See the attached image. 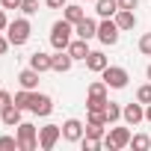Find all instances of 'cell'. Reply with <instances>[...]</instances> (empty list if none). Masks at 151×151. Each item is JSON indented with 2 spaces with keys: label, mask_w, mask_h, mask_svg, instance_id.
I'll use <instances>...</instances> for the list:
<instances>
[{
  "label": "cell",
  "mask_w": 151,
  "mask_h": 151,
  "mask_svg": "<svg viewBox=\"0 0 151 151\" xmlns=\"http://www.w3.org/2000/svg\"><path fill=\"white\" fill-rule=\"evenodd\" d=\"M71 39H74V24H68L65 18L50 27V47L53 50H68Z\"/></svg>",
  "instance_id": "cell-1"
},
{
  "label": "cell",
  "mask_w": 151,
  "mask_h": 151,
  "mask_svg": "<svg viewBox=\"0 0 151 151\" xmlns=\"http://www.w3.org/2000/svg\"><path fill=\"white\" fill-rule=\"evenodd\" d=\"M30 33H33V27H30L27 18H15V21H9V27H6V36H9V42H12L15 47L27 45V42H30Z\"/></svg>",
  "instance_id": "cell-2"
},
{
  "label": "cell",
  "mask_w": 151,
  "mask_h": 151,
  "mask_svg": "<svg viewBox=\"0 0 151 151\" xmlns=\"http://www.w3.org/2000/svg\"><path fill=\"white\" fill-rule=\"evenodd\" d=\"M107 83L104 80H95V83H89V92H86V110H104L107 107Z\"/></svg>",
  "instance_id": "cell-3"
},
{
  "label": "cell",
  "mask_w": 151,
  "mask_h": 151,
  "mask_svg": "<svg viewBox=\"0 0 151 151\" xmlns=\"http://www.w3.org/2000/svg\"><path fill=\"white\" fill-rule=\"evenodd\" d=\"M39 148V127L30 122L18 124V151H36Z\"/></svg>",
  "instance_id": "cell-4"
},
{
  "label": "cell",
  "mask_w": 151,
  "mask_h": 151,
  "mask_svg": "<svg viewBox=\"0 0 151 151\" xmlns=\"http://www.w3.org/2000/svg\"><path fill=\"white\" fill-rule=\"evenodd\" d=\"M119 39H122V30H119L116 18H104L98 24V42L107 45V47H113V45H119Z\"/></svg>",
  "instance_id": "cell-5"
},
{
  "label": "cell",
  "mask_w": 151,
  "mask_h": 151,
  "mask_svg": "<svg viewBox=\"0 0 151 151\" xmlns=\"http://www.w3.org/2000/svg\"><path fill=\"white\" fill-rule=\"evenodd\" d=\"M130 136H133V133H130L127 127H110V133L101 139V145L110 148V151H119V148H127V145H130Z\"/></svg>",
  "instance_id": "cell-6"
},
{
  "label": "cell",
  "mask_w": 151,
  "mask_h": 151,
  "mask_svg": "<svg viewBox=\"0 0 151 151\" xmlns=\"http://www.w3.org/2000/svg\"><path fill=\"white\" fill-rule=\"evenodd\" d=\"M101 77H104V83H107L110 89H124L127 80H130V74H127L122 65H107V68L101 71Z\"/></svg>",
  "instance_id": "cell-7"
},
{
  "label": "cell",
  "mask_w": 151,
  "mask_h": 151,
  "mask_svg": "<svg viewBox=\"0 0 151 151\" xmlns=\"http://www.w3.org/2000/svg\"><path fill=\"white\" fill-rule=\"evenodd\" d=\"M59 136H62V124H45V127H39V148L50 151L59 142Z\"/></svg>",
  "instance_id": "cell-8"
},
{
  "label": "cell",
  "mask_w": 151,
  "mask_h": 151,
  "mask_svg": "<svg viewBox=\"0 0 151 151\" xmlns=\"http://www.w3.org/2000/svg\"><path fill=\"white\" fill-rule=\"evenodd\" d=\"M30 113H33V116H50V113H53V98L45 95V92H33Z\"/></svg>",
  "instance_id": "cell-9"
},
{
  "label": "cell",
  "mask_w": 151,
  "mask_h": 151,
  "mask_svg": "<svg viewBox=\"0 0 151 151\" xmlns=\"http://www.w3.org/2000/svg\"><path fill=\"white\" fill-rule=\"evenodd\" d=\"M83 133H86V124H83L80 119H68V122L62 124V139H65V142H80Z\"/></svg>",
  "instance_id": "cell-10"
},
{
  "label": "cell",
  "mask_w": 151,
  "mask_h": 151,
  "mask_svg": "<svg viewBox=\"0 0 151 151\" xmlns=\"http://www.w3.org/2000/svg\"><path fill=\"white\" fill-rule=\"evenodd\" d=\"M122 119H124L130 127L139 124V122L145 119V104H139V101H136V104H124V107H122Z\"/></svg>",
  "instance_id": "cell-11"
},
{
  "label": "cell",
  "mask_w": 151,
  "mask_h": 151,
  "mask_svg": "<svg viewBox=\"0 0 151 151\" xmlns=\"http://www.w3.org/2000/svg\"><path fill=\"white\" fill-rule=\"evenodd\" d=\"M74 36H80V39H98V21H92V18H83L80 24H74Z\"/></svg>",
  "instance_id": "cell-12"
},
{
  "label": "cell",
  "mask_w": 151,
  "mask_h": 151,
  "mask_svg": "<svg viewBox=\"0 0 151 151\" xmlns=\"http://www.w3.org/2000/svg\"><path fill=\"white\" fill-rule=\"evenodd\" d=\"M39 77H42V71H36V68H24V71L18 74V83H21V89L36 92V89H39Z\"/></svg>",
  "instance_id": "cell-13"
},
{
  "label": "cell",
  "mask_w": 151,
  "mask_h": 151,
  "mask_svg": "<svg viewBox=\"0 0 151 151\" xmlns=\"http://www.w3.org/2000/svg\"><path fill=\"white\" fill-rule=\"evenodd\" d=\"M107 65H110V59L104 56V50H89V56H86V68H89V71L101 74Z\"/></svg>",
  "instance_id": "cell-14"
},
{
  "label": "cell",
  "mask_w": 151,
  "mask_h": 151,
  "mask_svg": "<svg viewBox=\"0 0 151 151\" xmlns=\"http://www.w3.org/2000/svg\"><path fill=\"white\" fill-rule=\"evenodd\" d=\"M113 18H116V24H119V30H122V33L136 27V12H133V9H119Z\"/></svg>",
  "instance_id": "cell-15"
},
{
  "label": "cell",
  "mask_w": 151,
  "mask_h": 151,
  "mask_svg": "<svg viewBox=\"0 0 151 151\" xmlns=\"http://www.w3.org/2000/svg\"><path fill=\"white\" fill-rule=\"evenodd\" d=\"M30 68H36V71H53V56H47V53H42V50H36L33 56H30Z\"/></svg>",
  "instance_id": "cell-16"
},
{
  "label": "cell",
  "mask_w": 151,
  "mask_h": 151,
  "mask_svg": "<svg viewBox=\"0 0 151 151\" xmlns=\"http://www.w3.org/2000/svg\"><path fill=\"white\" fill-rule=\"evenodd\" d=\"M71 65H74V56H71L68 50H56V56H53V71H56V74H65V71H71Z\"/></svg>",
  "instance_id": "cell-17"
},
{
  "label": "cell",
  "mask_w": 151,
  "mask_h": 151,
  "mask_svg": "<svg viewBox=\"0 0 151 151\" xmlns=\"http://www.w3.org/2000/svg\"><path fill=\"white\" fill-rule=\"evenodd\" d=\"M68 53H71L74 59H83V62H86V56H89V42H86V39H80V36H77V39H71Z\"/></svg>",
  "instance_id": "cell-18"
},
{
  "label": "cell",
  "mask_w": 151,
  "mask_h": 151,
  "mask_svg": "<svg viewBox=\"0 0 151 151\" xmlns=\"http://www.w3.org/2000/svg\"><path fill=\"white\" fill-rule=\"evenodd\" d=\"M21 113H24L21 107L9 104V107H6L3 113H0V119H3V124H6V127H18V124H21Z\"/></svg>",
  "instance_id": "cell-19"
},
{
  "label": "cell",
  "mask_w": 151,
  "mask_h": 151,
  "mask_svg": "<svg viewBox=\"0 0 151 151\" xmlns=\"http://www.w3.org/2000/svg\"><path fill=\"white\" fill-rule=\"evenodd\" d=\"M95 9L101 18H113L119 12V0H95Z\"/></svg>",
  "instance_id": "cell-20"
},
{
  "label": "cell",
  "mask_w": 151,
  "mask_h": 151,
  "mask_svg": "<svg viewBox=\"0 0 151 151\" xmlns=\"http://www.w3.org/2000/svg\"><path fill=\"white\" fill-rule=\"evenodd\" d=\"M62 18H65L68 24H80V21L86 18V9H83V6H77V3H68V6H65V15H62Z\"/></svg>",
  "instance_id": "cell-21"
},
{
  "label": "cell",
  "mask_w": 151,
  "mask_h": 151,
  "mask_svg": "<svg viewBox=\"0 0 151 151\" xmlns=\"http://www.w3.org/2000/svg\"><path fill=\"white\" fill-rule=\"evenodd\" d=\"M104 116H107V124H116V122L122 119V104H116V101H107V107H104Z\"/></svg>",
  "instance_id": "cell-22"
},
{
  "label": "cell",
  "mask_w": 151,
  "mask_h": 151,
  "mask_svg": "<svg viewBox=\"0 0 151 151\" xmlns=\"http://www.w3.org/2000/svg\"><path fill=\"white\" fill-rule=\"evenodd\" d=\"M130 148H133V151H148V148H151V136L133 133V136H130Z\"/></svg>",
  "instance_id": "cell-23"
},
{
  "label": "cell",
  "mask_w": 151,
  "mask_h": 151,
  "mask_svg": "<svg viewBox=\"0 0 151 151\" xmlns=\"http://www.w3.org/2000/svg\"><path fill=\"white\" fill-rule=\"evenodd\" d=\"M30 101H33V92H30V89H21V92L12 98V104L21 107V110H30Z\"/></svg>",
  "instance_id": "cell-24"
},
{
  "label": "cell",
  "mask_w": 151,
  "mask_h": 151,
  "mask_svg": "<svg viewBox=\"0 0 151 151\" xmlns=\"http://www.w3.org/2000/svg\"><path fill=\"white\" fill-rule=\"evenodd\" d=\"M104 130H107V124H95V122H86V133H83V136H92V139H104Z\"/></svg>",
  "instance_id": "cell-25"
},
{
  "label": "cell",
  "mask_w": 151,
  "mask_h": 151,
  "mask_svg": "<svg viewBox=\"0 0 151 151\" xmlns=\"http://www.w3.org/2000/svg\"><path fill=\"white\" fill-rule=\"evenodd\" d=\"M136 101L139 104H151V83H145V86L136 89Z\"/></svg>",
  "instance_id": "cell-26"
},
{
  "label": "cell",
  "mask_w": 151,
  "mask_h": 151,
  "mask_svg": "<svg viewBox=\"0 0 151 151\" xmlns=\"http://www.w3.org/2000/svg\"><path fill=\"white\" fill-rule=\"evenodd\" d=\"M21 12L24 15H36L39 12V0H21Z\"/></svg>",
  "instance_id": "cell-27"
},
{
  "label": "cell",
  "mask_w": 151,
  "mask_h": 151,
  "mask_svg": "<svg viewBox=\"0 0 151 151\" xmlns=\"http://www.w3.org/2000/svg\"><path fill=\"white\" fill-rule=\"evenodd\" d=\"M80 145H83L86 151H98V148H104V145H101V139H92V136H83V139H80Z\"/></svg>",
  "instance_id": "cell-28"
},
{
  "label": "cell",
  "mask_w": 151,
  "mask_h": 151,
  "mask_svg": "<svg viewBox=\"0 0 151 151\" xmlns=\"http://www.w3.org/2000/svg\"><path fill=\"white\" fill-rule=\"evenodd\" d=\"M139 50H142L145 56H151V33H145V36L139 39Z\"/></svg>",
  "instance_id": "cell-29"
},
{
  "label": "cell",
  "mask_w": 151,
  "mask_h": 151,
  "mask_svg": "<svg viewBox=\"0 0 151 151\" xmlns=\"http://www.w3.org/2000/svg\"><path fill=\"white\" fill-rule=\"evenodd\" d=\"M3 148H18V136H0V151Z\"/></svg>",
  "instance_id": "cell-30"
},
{
  "label": "cell",
  "mask_w": 151,
  "mask_h": 151,
  "mask_svg": "<svg viewBox=\"0 0 151 151\" xmlns=\"http://www.w3.org/2000/svg\"><path fill=\"white\" fill-rule=\"evenodd\" d=\"M45 6H47V9H65L68 0H45Z\"/></svg>",
  "instance_id": "cell-31"
},
{
  "label": "cell",
  "mask_w": 151,
  "mask_h": 151,
  "mask_svg": "<svg viewBox=\"0 0 151 151\" xmlns=\"http://www.w3.org/2000/svg\"><path fill=\"white\" fill-rule=\"evenodd\" d=\"M9 104H12V95H9V92H3V89H0V113H3V110H6Z\"/></svg>",
  "instance_id": "cell-32"
},
{
  "label": "cell",
  "mask_w": 151,
  "mask_h": 151,
  "mask_svg": "<svg viewBox=\"0 0 151 151\" xmlns=\"http://www.w3.org/2000/svg\"><path fill=\"white\" fill-rule=\"evenodd\" d=\"M3 9H21V0H0Z\"/></svg>",
  "instance_id": "cell-33"
},
{
  "label": "cell",
  "mask_w": 151,
  "mask_h": 151,
  "mask_svg": "<svg viewBox=\"0 0 151 151\" xmlns=\"http://www.w3.org/2000/svg\"><path fill=\"white\" fill-rule=\"evenodd\" d=\"M139 0H119V9H136Z\"/></svg>",
  "instance_id": "cell-34"
},
{
  "label": "cell",
  "mask_w": 151,
  "mask_h": 151,
  "mask_svg": "<svg viewBox=\"0 0 151 151\" xmlns=\"http://www.w3.org/2000/svg\"><path fill=\"white\" fill-rule=\"evenodd\" d=\"M12 47V42H9V36H0V56H3L6 50Z\"/></svg>",
  "instance_id": "cell-35"
},
{
  "label": "cell",
  "mask_w": 151,
  "mask_h": 151,
  "mask_svg": "<svg viewBox=\"0 0 151 151\" xmlns=\"http://www.w3.org/2000/svg\"><path fill=\"white\" fill-rule=\"evenodd\" d=\"M6 27H9V18H6V9H3V6H0V33H3Z\"/></svg>",
  "instance_id": "cell-36"
},
{
  "label": "cell",
  "mask_w": 151,
  "mask_h": 151,
  "mask_svg": "<svg viewBox=\"0 0 151 151\" xmlns=\"http://www.w3.org/2000/svg\"><path fill=\"white\" fill-rule=\"evenodd\" d=\"M145 122H151V104H145Z\"/></svg>",
  "instance_id": "cell-37"
},
{
  "label": "cell",
  "mask_w": 151,
  "mask_h": 151,
  "mask_svg": "<svg viewBox=\"0 0 151 151\" xmlns=\"http://www.w3.org/2000/svg\"><path fill=\"white\" fill-rule=\"evenodd\" d=\"M145 77H148V80H151V65H148V68H145Z\"/></svg>",
  "instance_id": "cell-38"
},
{
  "label": "cell",
  "mask_w": 151,
  "mask_h": 151,
  "mask_svg": "<svg viewBox=\"0 0 151 151\" xmlns=\"http://www.w3.org/2000/svg\"><path fill=\"white\" fill-rule=\"evenodd\" d=\"M86 3H95V0H86Z\"/></svg>",
  "instance_id": "cell-39"
}]
</instances>
